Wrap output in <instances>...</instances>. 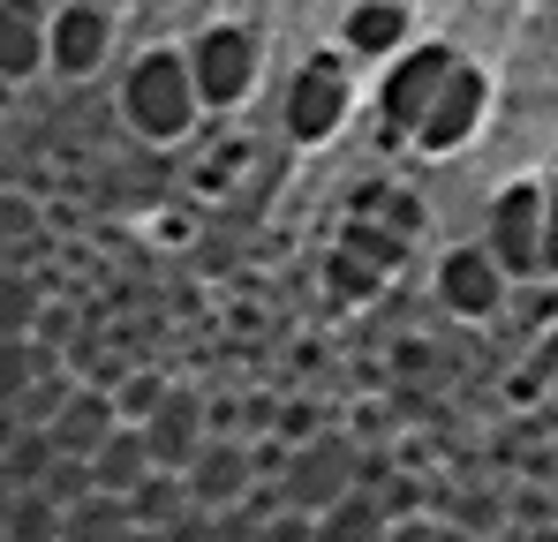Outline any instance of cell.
<instances>
[{
  "mask_svg": "<svg viewBox=\"0 0 558 542\" xmlns=\"http://www.w3.org/2000/svg\"><path fill=\"white\" fill-rule=\"evenodd\" d=\"M121 121L144 144H182L189 128L204 121V98L189 84L182 46H151V53L129 61V76H121Z\"/></svg>",
  "mask_w": 558,
  "mask_h": 542,
  "instance_id": "6da1fadb",
  "label": "cell"
},
{
  "mask_svg": "<svg viewBox=\"0 0 558 542\" xmlns=\"http://www.w3.org/2000/svg\"><path fill=\"white\" fill-rule=\"evenodd\" d=\"M355 490H363V452H355V438L317 430V438H302V445H279V467H272L279 513L317 520V513H332V505L355 497Z\"/></svg>",
  "mask_w": 558,
  "mask_h": 542,
  "instance_id": "7a4b0ae2",
  "label": "cell"
},
{
  "mask_svg": "<svg viewBox=\"0 0 558 542\" xmlns=\"http://www.w3.org/2000/svg\"><path fill=\"white\" fill-rule=\"evenodd\" d=\"M182 61H189V84L204 98V113H234L265 76V46H257L250 23H204L182 46Z\"/></svg>",
  "mask_w": 558,
  "mask_h": 542,
  "instance_id": "3957f363",
  "label": "cell"
},
{
  "mask_svg": "<svg viewBox=\"0 0 558 542\" xmlns=\"http://www.w3.org/2000/svg\"><path fill=\"white\" fill-rule=\"evenodd\" d=\"M483 249H490V264L506 271V279H536V271H544V181L498 188Z\"/></svg>",
  "mask_w": 558,
  "mask_h": 542,
  "instance_id": "277c9868",
  "label": "cell"
},
{
  "mask_svg": "<svg viewBox=\"0 0 558 542\" xmlns=\"http://www.w3.org/2000/svg\"><path fill=\"white\" fill-rule=\"evenodd\" d=\"M113 53V8L106 0H61L46 8V69L53 76H98Z\"/></svg>",
  "mask_w": 558,
  "mask_h": 542,
  "instance_id": "5b68a950",
  "label": "cell"
},
{
  "mask_svg": "<svg viewBox=\"0 0 558 542\" xmlns=\"http://www.w3.org/2000/svg\"><path fill=\"white\" fill-rule=\"evenodd\" d=\"M182 490H189L196 513H234V505H250V497L265 490L257 452L242 445V438H204V452L182 467Z\"/></svg>",
  "mask_w": 558,
  "mask_h": 542,
  "instance_id": "8992f818",
  "label": "cell"
},
{
  "mask_svg": "<svg viewBox=\"0 0 558 542\" xmlns=\"http://www.w3.org/2000/svg\"><path fill=\"white\" fill-rule=\"evenodd\" d=\"M348 106H355V90H348V76H340V61H302L294 84H287L279 121H287L294 144H325V136L348 121Z\"/></svg>",
  "mask_w": 558,
  "mask_h": 542,
  "instance_id": "52a82bcc",
  "label": "cell"
},
{
  "mask_svg": "<svg viewBox=\"0 0 558 542\" xmlns=\"http://www.w3.org/2000/svg\"><path fill=\"white\" fill-rule=\"evenodd\" d=\"M144 430V452H151V467H167V475H182L189 459L204 452V438H211V422H204V399L196 392H174L167 384V399L136 422Z\"/></svg>",
  "mask_w": 558,
  "mask_h": 542,
  "instance_id": "ba28073f",
  "label": "cell"
},
{
  "mask_svg": "<svg viewBox=\"0 0 558 542\" xmlns=\"http://www.w3.org/2000/svg\"><path fill=\"white\" fill-rule=\"evenodd\" d=\"M453 69H461V61H453L446 46H415V53L385 76V98H377V106H385V121H392V128H423L430 98L446 90V76H453Z\"/></svg>",
  "mask_w": 558,
  "mask_h": 542,
  "instance_id": "9c48e42d",
  "label": "cell"
},
{
  "mask_svg": "<svg viewBox=\"0 0 558 542\" xmlns=\"http://www.w3.org/2000/svg\"><path fill=\"white\" fill-rule=\"evenodd\" d=\"M438 301H446L453 317H490V309L506 301V271L490 264L483 242H468V249L446 257V271H438Z\"/></svg>",
  "mask_w": 558,
  "mask_h": 542,
  "instance_id": "30bf717a",
  "label": "cell"
},
{
  "mask_svg": "<svg viewBox=\"0 0 558 542\" xmlns=\"http://www.w3.org/2000/svg\"><path fill=\"white\" fill-rule=\"evenodd\" d=\"M113 430H121V407H113V392H92V384H76V392H69V407L53 415V430H46V438H53V452H61V459H92V452L106 445Z\"/></svg>",
  "mask_w": 558,
  "mask_h": 542,
  "instance_id": "8fae6325",
  "label": "cell"
},
{
  "mask_svg": "<svg viewBox=\"0 0 558 542\" xmlns=\"http://www.w3.org/2000/svg\"><path fill=\"white\" fill-rule=\"evenodd\" d=\"M46 69V8L0 0V84H31Z\"/></svg>",
  "mask_w": 558,
  "mask_h": 542,
  "instance_id": "7c38bea8",
  "label": "cell"
},
{
  "mask_svg": "<svg viewBox=\"0 0 558 542\" xmlns=\"http://www.w3.org/2000/svg\"><path fill=\"white\" fill-rule=\"evenodd\" d=\"M475 113H483V76H475V69H453L446 90L430 98L423 128H415V136H423V151H453L468 128H475Z\"/></svg>",
  "mask_w": 558,
  "mask_h": 542,
  "instance_id": "4fadbf2b",
  "label": "cell"
},
{
  "mask_svg": "<svg viewBox=\"0 0 558 542\" xmlns=\"http://www.w3.org/2000/svg\"><path fill=\"white\" fill-rule=\"evenodd\" d=\"M84 467H92V490H98V497H129V490H136V482L151 475L144 430H136V422H121V430H113V438H106V445H98Z\"/></svg>",
  "mask_w": 558,
  "mask_h": 542,
  "instance_id": "5bb4252c",
  "label": "cell"
},
{
  "mask_svg": "<svg viewBox=\"0 0 558 542\" xmlns=\"http://www.w3.org/2000/svg\"><path fill=\"white\" fill-rule=\"evenodd\" d=\"M121 505H129V520H136V528H159V535H174L182 520H196V505H189L182 475H167V467H151V475H144V482H136Z\"/></svg>",
  "mask_w": 558,
  "mask_h": 542,
  "instance_id": "9a60e30c",
  "label": "cell"
},
{
  "mask_svg": "<svg viewBox=\"0 0 558 542\" xmlns=\"http://www.w3.org/2000/svg\"><path fill=\"white\" fill-rule=\"evenodd\" d=\"M348 53L355 61H392L400 46H408V15L392 8V0H363V8H348Z\"/></svg>",
  "mask_w": 558,
  "mask_h": 542,
  "instance_id": "2e32d148",
  "label": "cell"
},
{
  "mask_svg": "<svg viewBox=\"0 0 558 542\" xmlns=\"http://www.w3.org/2000/svg\"><path fill=\"white\" fill-rule=\"evenodd\" d=\"M385 528H392L385 497L377 490H355V497H340L332 513L310 520V542H385Z\"/></svg>",
  "mask_w": 558,
  "mask_h": 542,
  "instance_id": "e0dca14e",
  "label": "cell"
},
{
  "mask_svg": "<svg viewBox=\"0 0 558 542\" xmlns=\"http://www.w3.org/2000/svg\"><path fill=\"white\" fill-rule=\"evenodd\" d=\"M38 324H46V286L8 264L0 271V340H38Z\"/></svg>",
  "mask_w": 558,
  "mask_h": 542,
  "instance_id": "ac0fdd59",
  "label": "cell"
},
{
  "mask_svg": "<svg viewBox=\"0 0 558 542\" xmlns=\"http://www.w3.org/2000/svg\"><path fill=\"white\" fill-rule=\"evenodd\" d=\"M136 535V520H129V505L121 497H84V505H69L61 513V542H129Z\"/></svg>",
  "mask_w": 558,
  "mask_h": 542,
  "instance_id": "d6986e66",
  "label": "cell"
},
{
  "mask_svg": "<svg viewBox=\"0 0 558 542\" xmlns=\"http://www.w3.org/2000/svg\"><path fill=\"white\" fill-rule=\"evenodd\" d=\"M46 369H53V361H46L38 340H0V415H15V399H23Z\"/></svg>",
  "mask_w": 558,
  "mask_h": 542,
  "instance_id": "ffe728a7",
  "label": "cell"
},
{
  "mask_svg": "<svg viewBox=\"0 0 558 542\" xmlns=\"http://www.w3.org/2000/svg\"><path fill=\"white\" fill-rule=\"evenodd\" d=\"M0 542H61V505L53 497H38V490H23L15 497V513H8V535Z\"/></svg>",
  "mask_w": 558,
  "mask_h": 542,
  "instance_id": "44dd1931",
  "label": "cell"
},
{
  "mask_svg": "<svg viewBox=\"0 0 558 542\" xmlns=\"http://www.w3.org/2000/svg\"><path fill=\"white\" fill-rule=\"evenodd\" d=\"M544 271L558 279V181H544Z\"/></svg>",
  "mask_w": 558,
  "mask_h": 542,
  "instance_id": "7402d4cb",
  "label": "cell"
},
{
  "mask_svg": "<svg viewBox=\"0 0 558 542\" xmlns=\"http://www.w3.org/2000/svg\"><path fill=\"white\" fill-rule=\"evenodd\" d=\"M15 497H23V490H15V475H8V459H0V535H8V513H15Z\"/></svg>",
  "mask_w": 558,
  "mask_h": 542,
  "instance_id": "603a6c76",
  "label": "cell"
},
{
  "mask_svg": "<svg viewBox=\"0 0 558 542\" xmlns=\"http://www.w3.org/2000/svg\"><path fill=\"white\" fill-rule=\"evenodd\" d=\"M430 542H475L468 528H446V520H430Z\"/></svg>",
  "mask_w": 558,
  "mask_h": 542,
  "instance_id": "cb8c5ba5",
  "label": "cell"
}]
</instances>
